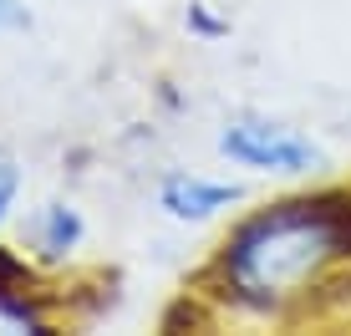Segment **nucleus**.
Wrapping results in <instances>:
<instances>
[{"instance_id":"nucleus-5","label":"nucleus","mask_w":351,"mask_h":336,"mask_svg":"<svg viewBox=\"0 0 351 336\" xmlns=\"http://www.w3.org/2000/svg\"><path fill=\"white\" fill-rule=\"evenodd\" d=\"M36 326H41V321H36L21 301H10V296L0 291V331H36Z\"/></svg>"},{"instance_id":"nucleus-3","label":"nucleus","mask_w":351,"mask_h":336,"mask_svg":"<svg viewBox=\"0 0 351 336\" xmlns=\"http://www.w3.org/2000/svg\"><path fill=\"white\" fill-rule=\"evenodd\" d=\"M234 199H239L234 184H219V178H204V173H168L158 189V209L178 224H204Z\"/></svg>"},{"instance_id":"nucleus-2","label":"nucleus","mask_w":351,"mask_h":336,"mask_svg":"<svg viewBox=\"0 0 351 336\" xmlns=\"http://www.w3.org/2000/svg\"><path fill=\"white\" fill-rule=\"evenodd\" d=\"M219 153L239 168H255V173H311V168L326 163V153L306 133L270 123V117H234V123H224Z\"/></svg>"},{"instance_id":"nucleus-4","label":"nucleus","mask_w":351,"mask_h":336,"mask_svg":"<svg viewBox=\"0 0 351 336\" xmlns=\"http://www.w3.org/2000/svg\"><path fill=\"white\" fill-rule=\"evenodd\" d=\"M82 235H87V224H82V214L71 209V204H41L31 219V239L36 250H41L46 260H62L71 250L82 245Z\"/></svg>"},{"instance_id":"nucleus-6","label":"nucleus","mask_w":351,"mask_h":336,"mask_svg":"<svg viewBox=\"0 0 351 336\" xmlns=\"http://www.w3.org/2000/svg\"><path fill=\"white\" fill-rule=\"evenodd\" d=\"M16 194H21V173H16L10 158H0V219H5V209L16 204Z\"/></svg>"},{"instance_id":"nucleus-1","label":"nucleus","mask_w":351,"mask_h":336,"mask_svg":"<svg viewBox=\"0 0 351 336\" xmlns=\"http://www.w3.org/2000/svg\"><path fill=\"white\" fill-rule=\"evenodd\" d=\"M351 250V219L331 204L265 209L229 239V280L250 296H290L331 255Z\"/></svg>"},{"instance_id":"nucleus-7","label":"nucleus","mask_w":351,"mask_h":336,"mask_svg":"<svg viewBox=\"0 0 351 336\" xmlns=\"http://www.w3.org/2000/svg\"><path fill=\"white\" fill-rule=\"evenodd\" d=\"M21 16H26V10H21V0H0V26H16Z\"/></svg>"}]
</instances>
